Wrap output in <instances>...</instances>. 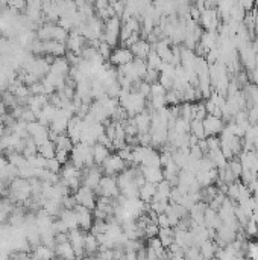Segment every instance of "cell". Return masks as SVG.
I'll return each mask as SVG.
<instances>
[{
  "instance_id": "12",
  "label": "cell",
  "mask_w": 258,
  "mask_h": 260,
  "mask_svg": "<svg viewBox=\"0 0 258 260\" xmlns=\"http://www.w3.org/2000/svg\"><path fill=\"white\" fill-rule=\"evenodd\" d=\"M43 50L46 55L49 53V55H53V56H64L65 52H67V46L62 41L47 40V41H43Z\"/></svg>"
},
{
  "instance_id": "30",
  "label": "cell",
  "mask_w": 258,
  "mask_h": 260,
  "mask_svg": "<svg viewBox=\"0 0 258 260\" xmlns=\"http://www.w3.org/2000/svg\"><path fill=\"white\" fill-rule=\"evenodd\" d=\"M61 163L57 160V157H52V158H47V164H46V169L50 172H55V174H60L61 171Z\"/></svg>"
},
{
  "instance_id": "21",
  "label": "cell",
  "mask_w": 258,
  "mask_h": 260,
  "mask_svg": "<svg viewBox=\"0 0 258 260\" xmlns=\"http://www.w3.org/2000/svg\"><path fill=\"white\" fill-rule=\"evenodd\" d=\"M30 256L35 257V259H52L57 254H55L53 246H47L44 244H40V245H37L35 248H33V251L30 253Z\"/></svg>"
},
{
  "instance_id": "23",
  "label": "cell",
  "mask_w": 258,
  "mask_h": 260,
  "mask_svg": "<svg viewBox=\"0 0 258 260\" xmlns=\"http://www.w3.org/2000/svg\"><path fill=\"white\" fill-rule=\"evenodd\" d=\"M219 245L216 242H212L211 239L205 241L204 244H202L199 246V251H200V256L205 257V259H210V257H214L216 256V251L219 250Z\"/></svg>"
},
{
  "instance_id": "4",
  "label": "cell",
  "mask_w": 258,
  "mask_h": 260,
  "mask_svg": "<svg viewBox=\"0 0 258 260\" xmlns=\"http://www.w3.org/2000/svg\"><path fill=\"white\" fill-rule=\"evenodd\" d=\"M104 177V172H102V167L94 164L91 167H84L82 169V184L90 187V189H97L100 179Z\"/></svg>"
},
{
  "instance_id": "17",
  "label": "cell",
  "mask_w": 258,
  "mask_h": 260,
  "mask_svg": "<svg viewBox=\"0 0 258 260\" xmlns=\"http://www.w3.org/2000/svg\"><path fill=\"white\" fill-rule=\"evenodd\" d=\"M58 218L67 225V227H69V230L79 227V225H77V216H76L75 209H62Z\"/></svg>"
},
{
  "instance_id": "29",
  "label": "cell",
  "mask_w": 258,
  "mask_h": 260,
  "mask_svg": "<svg viewBox=\"0 0 258 260\" xmlns=\"http://www.w3.org/2000/svg\"><path fill=\"white\" fill-rule=\"evenodd\" d=\"M228 167L231 169V172H232V175L235 177V178H240V175H242V172H243V164H242V162L240 160H229V163H228Z\"/></svg>"
},
{
  "instance_id": "19",
  "label": "cell",
  "mask_w": 258,
  "mask_h": 260,
  "mask_svg": "<svg viewBox=\"0 0 258 260\" xmlns=\"http://www.w3.org/2000/svg\"><path fill=\"white\" fill-rule=\"evenodd\" d=\"M109 154H111V152H109V148H108V146H105V145H102V143H97V142L93 145V157H94V164L100 166V164H102V163L106 160Z\"/></svg>"
},
{
  "instance_id": "9",
  "label": "cell",
  "mask_w": 258,
  "mask_h": 260,
  "mask_svg": "<svg viewBox=\"0 0 258 260\" xmlns=\"http://www.w3.org/2000/svg\"><path fill=\"white\" fill-rule=\"evenodd\" d=\"M85 37L82 33H79L77 31H72L69 33V37L65 40V46H67V52H73L76 55H81L82 49L85 48Z\"/></svg>"
},
{
  "instance_id": "10",
  "label": "cell",
  "mask_w": 258,
  "mask_h": 260,
  "mask_svg": "<svg viewBox=\"0 0 258 260\" xmlns=\"http://www.w3.org/2000/svg\"><path fill=\"white\" fill-rule=\"evenodd\" d=\"M204 128H205V134L208 135H219L222 132V130L225 128L223 125V120L220 116H214V114H207L204 117Z\"/></svg>"
},
{
  "instance_id": "31",
  "label": "cell",
  "mask_w": 258,
  "mask_h": 260,
  "mask_svg": "<svg viewBox=\"0 0 258 260\" xmlns=\"http://www.w3.org/2000/svg\"><path fill=\"white\" fill-rule=\"evenodd\" d=\"M28 0H8V6L11 9H25L26 8Z\"/></svg>"
},
{
  "instance_id": "25",
  "label": "cell",
  "mask_w": 258,
  "mask_h": 260,
  "mask_svg": "<svg viewBox=\"0 0 258 260\" xmlns=\"http://www.w3.org/2000/svg\"><path fill=\"white\" fill-rule=\"evenodd\" d=\"M146 64H148V69H155V70H160L161 69V65H163V60H161V56L155 52V49H152L149 52V55L146 56Z\"/></svg>"
},
{
  "instance_id": "26",
  "label": "cell",
  "mask_w": 258,
  "mask_h": 260,
  "mask_svg": "<svg viewBox=\"0 0 258 260\" xmlns=\"http://www.w3.org/2000/svg\"><path fill=\"white\" fill-rule=\"evenodd\" d=\"M190 132L200 140V139H205L207 134H205V128H204V122L200 119H193L190 120Z\"/></svg>"
},
{
  "instance_id": "1",
  "label": "cell",
  "mask_w": 258,
  "mask_h": 260,
  "mask_svg": "<svg viewBox=\"0 0 258 260\" xmlns=\"http://www.w3.org/2000/svg\"><path fill=\"white\" fill-rule=\"evenodd\" d=\"M32 196L30 181L23 177H15L9 183V199L15 202H26Z\"/></svg>"
},
{
  "instance_id": "2",
  "label": "cell",
  "mask_w": 258,
  "mask_h": 260,
  "mask_svg": "<svg viewBox=\"0 0 258 260\" xmlns=\"http://www.w3.org/2000/svg\"><path fill=\"white\" fill-rule=\"evenodd\" d=\"M96 192L100 196L106 198H117L120 195V187L117 183V177L114 175H104L100 183L96 189Z\"/></svg>"
},
{
  "instance_id": "8",
  "label": "cell",
  "mask_w": 258,
  "mask_h": 260,
  "mask_svg": "<svg viewBox=\"0 0 258 260\" xmlns=\"http://www.w3.org/2000/svg\"><path fill=\"white\" fill-rule=\"evenodd\" d=\"M76 210V216H77V225H79V228H82L84 231H90L91 230V225L94 222V214H93V210H90L81 204H77L75 207Z\"/></svg>"
},
{
  "instance_id": "14",
  "label": "cell",
  "mask_w": 258,
  "mask_h": 260,
  "mask_svg": "<svg viewBox=\"0 0 258 260\" xmlns=\"http://www.w3.org/2000/svg\"><path fill=\"white\" fill-rule=\"evenodd\" d=\"M134 122H136V125H137L138 134L149 132V130H151V113L143 110L141 113L134 116Z\"/></svg>"
},
{
  "instance_id": "24",
  "label": "cell",
  "mask_w": 258,
  "mask_h": 260,
  "mask_svg": "<svg viewBox=\"0 0 258 260\" xmlns=\"http://www.w3.org/2000/svg\"><path fill=\"white\" fill-rule=\"evenodd\" d=\"M38 154H41L44 158H52L57 155V145L53 140H46L38 146Z\"/></svg>"
},
{
  "instance_id": "27",
  "label": "cell",
  "mask_w": 258,
  "mask_h": 260,
  "mask_svg": "<svg viewBox=\"0 0 258 260\" xmlns=\"http://www.w3.org/2000/svg\"><path fill=\"white\" fill-rule=\"evenodd\" d=\"M28 163L32 166V167H35V169H44L47 164V158H44L41 154H33L30 157H28Z\"/></svg>"
},
{
  "instance_id": "3",
  "label": "cell",
  "mask_w": 258,
  "mask_h": 260,
  "mask_svg": "<svg viewBox=\"0 0 258 260\" xmlns=\"http://www.w3.org/2000/svg\"><path fill=\"white\" fill-rule=\"evenodd\" d=\"M102 167L104 175H114L117 177L120 172H123L128 167V163L123 160V158L119 154H109L106 160L100 164Z\"/></svg>"
},
{
  "instance_id": "28",
  "label": "cell",
  "mask_w": 258,
  "mask_h": 260,
  "mask_svg": "<svg viewBox=\"0 0 258 260\" xmlns=\"http://www.w3.org/2000/svg\"><path fill=\"white\" fill-rule=\"evenodd\" d=\"M113 46L111 44H108L106 41H104V40H100L99 41V46H97V52L104 56V60H109V55H111V52H113Z\"/></svg>"
},
{
  "instance_id": "16",
  "label": "cell",
  "mask_w": 258,
  "mask_h": 260,
  "mask_svg": "<svg viewBox=\"0 0 258 260\" xmlns=\"http://www.w3.org/2000/svg\"><path fill=\"white\" fill-rule=\"evenodd\" d=\"M84 250H85V256H96V253L99 251V241L94 233H91V231L85 233Z\"/></svg>"
},
{
  "instance_id": "18",
  "label": "cell",
  "mask_w": 258,
  "mask_h": 260,
  "mask_svg": "<svg viewBox=\"0 0 258 260\" xmlns=\"http://www.w3.org/2000/svg\"><path fill=\"white\" fill-rule=\"evenodd\" d=\"M53 250H55V254H57L58 257H62V259H75L76 257L73 246H72V244L69 241L55 244Z\"/></svg>"
},
{
  "instance_id": "11",
  "label": "cell",
  "mask_w": 258,
  "mask_h": 260,
  "mask_svg": "<svg viewBox=\"0 0 258 260\" xmlns=\"http://www.w3.org/2000/svg\"><path fill=\"white\" fill-rule=\"evenodd\" d=\"M140 171L144 177L146 181L158 184L164 179L163 174V166H140Z\"/></svg>"
},
{
  "instance_id": "6",
  "label": "cell",
  "mask_w": 258,
  "mask_h": 260,
  "mask_svg": "<svg viewBox=\"0 0 258 260\" xmlns=\"http://www.w3.org/2000/svg\"><path fill=\"white\" fill-rule=\"evenodd\" d=\"M75 198L77 201V204H81L90 210H94L96 207V202H97V198H96V190L94 189H90L87 186H81L79 189L76 190L75 194Z\"/></svg>"
},
{
  "instance_id": "7",
  "label": "cell",
  "mask_w": 258,
  "mask_h": 260,
  "mask_svg": "<svg viewBox=\"0 0 258 260\" xmlns=\"http://www.w3.org/2000/svg\"><path fill=\"white\" fill-rule=\"evenodd\" d=\"M85 233L82 228H73L69 231V242L72 244L76 257H84L85 250H84V241H85Z\"/></svg>"
},
{
  "instance_id": "5",
  "label": "cell",
  "mask_w": 258,
  "mask_h": 260,
  "mask_svg": "<svg viewBox=\"0 0 258 260\" xmlns=\"http://www.w3.org/2000/svg\"><path fill=\"white\" fill-rule=\"evenodd\" d=\"M136 56H134L132 50L126 46H119V48H114L113 52L109 55V64L114 65V67H121L128 63H131Z\"/></svg>"
},
{
  "instance_id": "22",
  "label": "cell",
  "mask_w": 258,
  "mask_h": 260,
  "mask_svg": "<svg viewBox=\"0 0 258 260\" xmlns=\"http://www.w3.org/2000/svg\"><path fill=\"white\" fill-rule=\"evenodd\" d=\"M158 237H160L161 244L164 245V248L167 250V248H169L175 242V230H173V227H160Z\"/></svg>"
},
{
  "instance_id": "15",
  "label": "cell",
  "mask_w": 258,
  "mask_h": 260,
  "mask_svg": "<svg viewBox=\"0 0 258 260\" xmlns=\"http://www.w3.org/2000/svg\"><path fill=\"white\" fill-rule=\"evenodd\" d=\"M70 63L69 60L65 58V56H55L53 63L50 64V70L55 72V73H60V75H64V76H69V72H70Z\"/></svg>"
},
{
  "instance_id": "13",
  "label": "cell",
  "mask_w": 258,
  "mask_h": 260,
  "mask_svg": "<svg viewBox=\"0 0 258 260\" xmlns=\"http://www.w3.org/2000/svg\"><path fill=\"white\" fill-rule=\"evenodd\" d=\"M129 49L132 50V53H134V56H136V58H143L144 60L153 48H152V44L148 40L140 38L137 43H134Z\"/></svg>"
},
{
  "instance_id": "32",
  "label": "cell",
  "mask_w": 258,
  "mask_h": 260,
  "mask_svg": "<svg viewBox=\"0 0 258 260\" xmlns=\"http://www.w3.org/2000/svg\"><path fill=\"white\" fill-rule=\"evenodd\" d=\"M5 194H6V183L0 178V196L5 195Z\"/></svg>"
},
{
  "instance_id": "20",
  "label": "cell",
  "mask_w": 258,
  "mask_h": 260,
  "mask_svg": "<svg viewBox=\"0 0 258 260\" xmlns=\"http://www.w3.org/2000/svg\"><path fill=\"white\" fill-rule=\"evenodd\" d=\"M155 194H156V184H155V183H149V181H146L144 184H141V186H140L138 198H140V199H143L144 202H148V204H149V202L153 199Z\"/></svg>"
}]
</instances>
